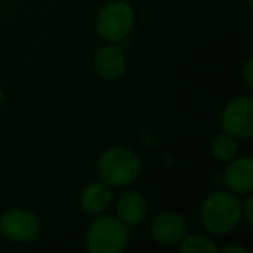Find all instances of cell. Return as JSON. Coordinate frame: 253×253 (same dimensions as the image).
Here are the masks:
<instances>
[{
	"mask_svg": "<svg viewBox=\"0 0 253 253\" xmlns=\"http://www.w3.org/2000/svg\"><path fill=\"white\" fill-rule=\"evenodd\" d=\"M201 222L215 236L229 234L241 222V200L231 191H215L201 205Z\"/></svg>",
	"mask_w": 253,
	"mask_h": 253,
	"instance_id": "6da1fadb",
	"label": "cell"
},
{
	"mask_svg": "<svg viewBox=\"0 0 253 253\" xmlns=\"http://www.w3.org/2000/svg\"><path fill=\"white\" fill-rule=\"evenodd\" d=\"M241 220H245L248 225L253 224V198L246 196L245 201H241Z\"/></svg>",
	"mask_w": 253,
	"mask_h": 253,
	"instance_id": "5bb4252c",
	"label": "cell"
},
{
	"mask_svg": "<svg viewBox=\"0 0 253 253\" xmlns=\"http://www.w3.org/2000/svg\"><path fill=\"white\" fill-rule=\"evenodd\" d=\"M130 238V227L116 215H101L90 224L85 245L90 253H122Z\"/></svg>",
	"mask_w": 253,
	"mask_h": 253,
	"instance_id": "3957f363",
	"label": "cell"
},
{
	"mask_svg": "<svg viewBox=\"0 0 253 253\" xmlns=\"http://www.w3.org/2000/svg\"><path fill=\"white\" fill-rule=\"evenodd\" d=\"M2 104H4V92L0 88V108H2Z\"/></svg>",
	"mask_w": 253,
	"mask_h": 253,
	"instance_id": "e0dca14e",
	"label": "cell"
},
{
	"mask_svg": "<svg viewBox=\"0 0 253 253\" xmlns=\"http://www.w3.org/2000/svg\"><path fill=\"white\" fill-rule=\"evenodd\" d=\"M224 184L234 194H250L253 191V160L252 156H236L227 162Z\"/></svg>",
	"mask_w": 253,
	"mask_h": 253,
	"instance_id": "9c48e42d",
	"label": "cell"
},
{
	"mask_svg": "<svg viewBox=\"0 0 253 253\" xmlns=\"http://www.w3.org/2000/svg\"><path fill=\"white\" fill-rule=\"evenodd\" d=\"M2 236L12 243H32L42 232V222L26 208H9L0 217Z\"/></svg>",
	"mask_w": 253,
	"mask_h": 253,
	"instance_id": "8992f818",
	"label": "cell"
},
{
	"mask_svg": "<svg viewBox=\"0 0 253 253\" xmlns=\"http://www.w3.org/2000/svg\"><path fill=\"white\" fill-rule=\"evenodd\" d=\"M126 61L123 49L116 43L102 45L94 54V70L102 80H116L125 73Z\"/></svg>",
	"mask_w": 253,
	"mask_h": 253,
	"instance_id": "ba28073f",
	"label": "cell"
},
{
	"mask_svg": "<svg viewBox=\"0 0 253 253\" xmlns=\"http://www.w3.org/2000/svg\"><path fill=\"white\" fill-rule=\"evenodd\" d=\"M135 23L134 9L125 0H111L95 18V32L109 43H120L130 35Z\"/></svg>",
	"mask_w": 253,
	"mask_h": 253,
	"instance_id": "277c9868",
	"label": "cell"
},
{
	"mask_svg": "<svg viewBox=\"0 0 253 253\" xmlns=\"http://www.w3.org/2000/svg\"><path fill=\"white\" fill-rule=\"evenodd\" d=\"M211 153L218 162H231L239 153V139L231 134L220 132L211 142Z\"/></svg>",
	"mask_w": 253,
	"mask_h": 253,
	"instance_id": "7c38bea8",
	"label": "cell"
},
{
	"mask_svg": "<svg viewBox=\"0 0 253 253\" xmlns=\"http://www.w3.org/2000/svg\"><path fill=\"white\" fill-rule=\"evenodd\" d=\"M220 128L225 134L245 141L253 135V99L238 95L224 106L220 113Z\"/></svg>",
	"mask_w": 253,
	"mask_h": 253,
	"instance_id": "5b68a950",
	"label": "cell"
},
{
	"mask_svg": "<svg viewBox=\"0 0 253 253\" xmlns=\"http://www.w3.org/2000/svg\"><path fill=\"white\" fill-rule=\"evenodd\" d=\"M252 71H253V61L248 59L245 64V68H243V78H245L246 85H248L250 88H252V85H253V73Z\"/></svg>",
	"mask_w": 253,
	"mask_h": 253,
	"instance_id": "9a60e30c",
	"label": "cell"
},
{
	"mask_svg": "<svg viewBox=\"0 0 253 253\" xmlns=\"http://www.w3.org/2000/svg\"><path fill=\"white\" fill-rule=\"evenodd\" d=\"M222 252H225V253H231V252H234V253H248V250L246 248H243V246H238V245H234V246H225Z\"/></svg>",
	"mask_w": 253,
	"mask_h": 253,
	"instance_id": "2e32d148",
	"label": "cell"
},
{
	"mask_svg": "<svg viewBox=\"0 0 253 253\" xmlns=\"http://www.w3.org/2000/svg\"><path fill=\"white\" fill-rule=\"evenodd\" d=\"M179 250L182 253H217L218 248L210 238L201 234H189L187 232L179 243Z\"/></svg>",
	"mask_w": 253,
	"mask_h": 253,
	"instance_id": "4fadbf2b",
	"label": "cell"
},
{
	"mask_svg": "<svg viewBox=\"0 0 253 253\" xmlns=\"http://www.w3.org/2000/svg\"><path fill=\"white\" fill-rule=\"evenodd\" d=\"M149 232L158 245L173 246L182 241L184 236L189 232V227L186 218L177 211H162L153 218Z\"/></svg>",
	"mask_w": 253,
	"mask_h": 253,
	"instance_id": "52a82bcc",
	"label": "cell"
},
{
	"mask_svg": "<svg viewBox=\"0 0 253 253\" xmlns=\"http://www.w3.org/2000/svg\"><path fill=\"white\" fill-rule=\"evenodd\" d=\"M0 236H2V231H0Z\"/></svg>",
	"mask_w": 253,
	"mask_h": 253,
	"instance_id": "ac0fdd59",
	"label": "cell"
},
{
	"mask_svg": "<svg viewBox=\"0 0 253 253\" xmlns=\"http://www.w3.org/2000/svg\"><path fill=\"white\" fill-rule=\"evenodd\" d=\"M113 200V187L102 182L101 179H95L88 182L80 193V207L87 213L99 215L108 210Z\"/></svg>",
	"mask_w": 253,
	"mask_h": 253,
	"instance_id": "8fae6325",
	"label": "cell"
},
{
	"mask_svg": "<svg viewBox=\"0 0 253 253\" xmlns=\"http://www.w3.org/2000/svg\"><path fill=\"white\" fill-rule=\"evenodd\" d=\"M149 211V203L141 191L130 189L120 196L116 203V217L128 227H135L146 218Z\"/></svg>",
	"mask_w": 253,
	"mask_h": 253,
	"instance_id": "30bf717a",
	"label": "cell"
},
{
	"mask_svg": "<svg viewBox=\"0 0 253 253\" xmlns=\"http://www.w3.org/2000/svg\"><path fill=\"white\" fill-rule=\"evenodd\" d=\"M142 162L135 151L128 148H109L99 156L95 172L97 179L111 187H125L141 175Z\"/></svg>",
	"mask_w": 253,
	"mask_h": 253,
	"instance_id": "7a4b0ae2",
	"label": "cell"
}]
</instances>
